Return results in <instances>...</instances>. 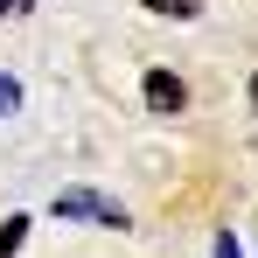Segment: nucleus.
<instances>
[{"label":"nucleus","mask_w":258,"mask_h":258,"mask_svg":"<svg viewBox=\"0 0 258 258\" xmlns=\"http://www.w3.org/2000/svg\"><path fill=\"white\" fill-rule=\"evenodd\" d=\"M56 216H63V223H112V230L126 223V210H119L112 196H98V188H63V196H56Z\"/></svg>","instance_id":"f257e3e1"},{"label":"nucleus","mask_w":258,"mask_h":258,"mask_svg":"<svg viewBox=\"0 0 258 258\" xmlns=\"http://www.w3.org/2000/svg\"><path fill=\"white\" fill-rule=\"evenodd\" d=\"M147 105H154V112H181V105H188L181 77H168V70H147Z\"/></svg>","instance_id":"f03ea898"},{"label":"nucleus","mask_w":258,"mask_h":258,"mask_svg":"<svg viewBox=\"0 0 258 258\" xmlns=\"http://www.w3.org/2000/svg\"><path fill=\"white\" fill-rule=\"evenodd\" d=\"M21 237H28V216H7V223H0V258L21 251Z\"/></svg>","instance_id":"7ed1b4c3"},{"label":"nucleus","mask_w":258,"mask_h":258,"mask_svg":"<svg viewBox=\"0 0 258 258\" xmlns=\"http://www.w3.org/2000/svg\"><path fill=\"white\" fill-rule=\"evenodd\" d=\"M147 7H154V14H174V21H188V14H196L203 0H147Z\"/></svg>","instance_id":"20e7f679"},{"label":"nucleus","mask_w":258,"mask_h":258,"mask_svg":"<svg viewBox=\"0 0 258 258\" xmlns=\"http://www.w3.org/2000/svg\"><path fill=\"white\" fill-rule=\"evenodd\" d=\"M7 112H21V84H14V77H0V119H7Z\"/></svg>","instance_id":"39448f33"},{"label":"nucleus","mask_w":258,"mask_h":258,"mask_svg":"<svg viewBox=\"0 0 258 258\" xmlns=\"http://www.w3.org/2000/svg\"><path fill=\"white\" fill-rule=\"evenodd\" d=\"M210 258H244V251H237V237H230V230H216V251Z\"/></svg>","instance_id":"423d86ee"},{"label":"nucleus","mask_w":258,"mask_h":258,"mask_svg":"<svg viewBox=\"0 0 258 258\" xmlns=\"http://www.w3.org/2000/svg\"><path fill=\"white\" fill-rule=\"evenodd\" d=\"M21 7H28V0H0V21H14V14H21Z\"/></svg>","instance_id":"0eeeda50"},{"label":"nucleus","mask_w":258,"mask_h":258,"mask_svg":"<svg viewBox=\"0 0 258 258\" xmlns=\"http://www.w3.org/2000/svg\"><path fill=\"white\" fill-rule=\"evenodd\" d=\"M251 105H258V77H251Z\"/></svg>","instance_id":"6e6552de"}]
</instances>
